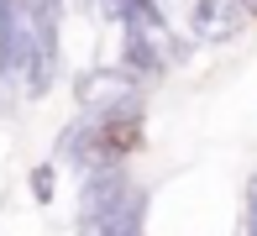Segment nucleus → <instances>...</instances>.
<instances>
[{"mask_svg":"<svg viewBox=\"0 0 257 236\" xmlns=\"http://www.w3.org/2000/svg\"><path fill=\"white\" fill-rule=\"evenodd\" d=\"M142 137H147L142 105H121V110L79 115V121L58 137V158H63L79 179H89V173L126 168V158H132V152H142Z\"/></svg>","mask_w":257,"mask_h":236,"instance_id":"nucleus-1","label":"nucleus"},{"mask_svg":"<svg viewBox=\"0 0 257 236\" xmlns=\"http://www.w3.org/2000/svg\"><path fill=\"white\" fill-rule=\"evenodd\" d=\"M163 68H168V53H158V37H147V32H126V74L158 79Z\"/></svg>","mask_w":257,"mask_h":236,"instance_id":"nucleus-7","label":"nucleus"},{"mask_svg":"<svg viewBox=\"0 0 257 236\" xmlns=\"http://www.w3.org/2000/svg\"><path fill=\"white\" fill-rule=\"evenodd\" d=\"M132 194V179H126V168H110V173H89V179H79V231H95L105 215H110L121 199Z\"/></svg>","mask_w":257,"mask_h":236,"instance_id":"nucleus-4","label":"nucleus"},{"mask_svg":"<svg viewBox=\"0 0 257 236\" xmlns=\"http://www.w3.org/2000/svg\"><path fill=\"white\" fill-rule=\"evenodd\" d=\"M79 105H84V115H100V110H121V105H142L137 100V79L126 74V68H89V74H79Z\"/></svg>","mask_w":257,"mask_h":236,"instance_id":"nucleus-3","label":"nucleus"},{"mask_svg":"<svg viewBox=\"0 0 257 236\" xmlns=\"http://www.w3.org/2000/svg\"><path fill=\"white\" fill-rule=\"evenodd\" d=\"M32 189H37V199H53V168H37V173H32Z\"/></svg>","mask_w":257,"mask_h":236,"instance_id":"nucleus-9","label":"nucleus"},{"mask_svg":"<svg viewBox=\"0 0 257 236\" xmlns=\"http://www.w3.org/2000/svg\"><path fill=\"white\" fill-rule=\"evenodd\" d=\"M0 79L21 84L37 100L53 89V68L37 58V27H32V0H0Z\"/></svg>","mask_w":257,"mask_h":236,"instance_id":"nucleus-2","label":"nucleus"},{"mask_svg":"<svg viewBox=\"0 0 257 236\" xmlns=\"http://www.w3.org/2000/svg\"><path fill=\"white\" fill-rule=\"evenodd\" d=\"M241 236H257V168L247 173V215H241Z\"/></svg>","mask_w":257,"mask_h":236,"instance_id":"nucleus-8","label":"nucleus"},{"mask_svg":"<svg viewBox=\"0 0 257 236\" xmlns=\"http://www.w3.org/2000/svg\"><path fill=\"white\" fill-rule=\"evenodd\" d=\"M247 27L252 21H247V11H241L236 0H194V16H189L194 42H231Z\"/></svg>","mask_w":257,"mask_h":236,"instance_id":"nucleus-5","label":"nucleus"},{"mask_svg":"<svg viewBox=\"0 0 257 236\" xmlns=\"http://www.w3.org/2000/svg\"><path fill=\"white\" fill-rule=\"evenodd\" d=\"M241 11H247V21H257V0H236Z\"/></svg>","mask_w":257,"mask_h":236,"instance_id":"nucleus-10","label":"nucleus"},{"mask_svg":"<svg viewBox=\"0 0 257 236\" xmlns=\"http://www.w3.org/2000/svg\"><path fill=\"white\" fill-rule=\"evenodd\" d=\"M142 226H147V189L132 184V194H126L89 236H142Z\"/></svg>","mask_w":257,"mask_h":236,"instance_id":"nucleus-6","label":"nucleus"}]
</instances>
